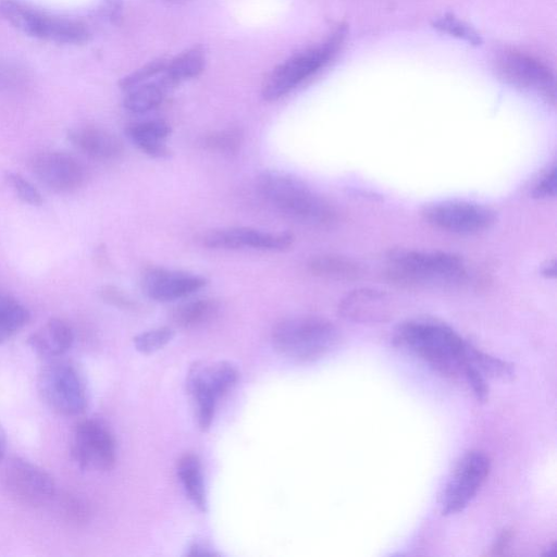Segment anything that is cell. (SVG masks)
<instances>
[{
    "instance_id": "cell-1",
    "label": "cell",
    "mask_w": 557,
    "mask_h": 557,
    "mask_svg": "<svg viewBox=\"0 0 557 557\" xmlns=\"http://www.w3.org/2000/svg\"><path fill=\"white\" fill-rule=\"evenodd\" d=\"M394 341L446 376L462 374L468 364L469 343L442 322L428 319L406 321L396 329Z\"/></svg>"
},
{
    "instance_id": "cell-2",
    "label": "cell",
    "mask_w": 557,
    "mask_h": 557,
    "mask_svg": "<svg viewBox=\"0 0 557 557\" xmlns=\"http://www.w3.org/2000/svg\"><path fill=\"white\" fill-rule=\"evenodd\" d=\"M257 186L268 202L293 219L319 227L337 222L335 207L299 177L276 170L264 171L258 176Z\"/></svg>"
},
{
    "instance_id": "cell-3",
    "label": "cell",
    "mask_w": 557,
    "mask_h": 557,
    "mask_svg": "<svg viewBox=\"0 0 557 557\" xmlns=\"http://www.w3.org/2000/svg\"><path fill=\"white\" fill-rule=\"evenodd\" d=\"M386 276L404 287L451 288L466 281L467 270L453 253L395 250L387 258Z\"/></svg>"
},
{
    "instance_id": "cell-4",
    "label": "cell",
    "mask_w": 557,
    "mask_h": 557,
    "mask_svg": "<svg viewBox=\"0 0 557 557\" xmlns=\"http://www.w3.org/2000/svg\"><path fill=\"white\" fill-rule=\"evenodd\" d=\"M341 341L338 329L315 315L284 319L272 330V344L282 356L299 362H311L334 350Z\"/></svg>"
},
{
    "instance_id": "cell-5",
    "label": "cell",
    "mask_w": 557,
    "mask_h": 557,
    "mask_svg": "<svg viewBox=\"0 0 557 557\" xmlns=\"http://www.w3.org/2000/svg\"><path fill=\"white\" fill-rule=\"evenodd\" d=\"M347 25L338 24L320 44L307 48L276 65L263 79L261 94L264 100L275 101L302 81L323 67L342 47Z\"/></svg>"
},
{
    "instance_id": "cell-6",
    "label": "cell",
    "mask_w": 557,
    "mask_h": 557,
    "mask_svg": "<svg viewBox=\"0 0 557 557\" xmlns=\"http://www.w3.org/2000/svg\"><path fill=\"white\" fill-rule=\"evenodd\" d=\"M239 372L230 361L195 363L187 375V389L191 395L195 416L201 431H207L214 419L218 401L238 381Z\"/></svg>"
},
{
    "instance_id": "cell-7",
    "label": "cell",
    "mask_w": 557,
    "mask_h": 557,
    "mask_svg": "<svg viewBox=\"0 0 557 557\" xmlns=\"http://www.w3.org/2000/svg\"><path fill=\"white\" fill-rule=\"evenodd\" d=\"M38 389L42 400L62 416H78L88 403L84 375L72 362L51 360L40 371Z\"/></svg>"
},
{
    "instance_id": "cell-8",
    "label": "cell",
    "mask_w": 557,
    "mask_h": 557,
    "mask_svg": "<svg viewBox=\"0 0 557 557\" xmlns=\"http://www.w3.org/2000/svg\"><path fill=\"white\" fill-rule=\"evenodd\" d=\"M72 457L82 470L104 472L116 461V444L109 426L99 419L81 421L71 444Z\"/></svg>"
},
{
    "instance_id": "cell-9",
    "label": "cell",
    "mask_w": 557,
    "mask_h": 557,
    "mask_svg": "<svg viewBox=\"0 0 557 557\" xmlns=\"http://www.w3.org/2000/svg\"><path fill=\"white\" fill-rule=\"evenodd\" d=\"M491 471V459L482 450L467 451L457 462L442 496V513L462 511L474 498Z\"/></svg>"
},
{
    "instance_id": "cell-10",
    "label": "cell",
    "mask_w": 557,
    "mask_h": 557,
    "mask_svg": "<svg viewBox=\"0 0 557 557\" xmlns=\"http://www.w3.org/2000/svg\"><path fill=\"white\" fill-rule=\"evenodd\" d=\"M425 220L433 226L455 234H476L495 223V212L480 203L445 200L425 208Z\"/></svg>"
},
{
    "instance_id": "cell-11",
    "label": "cell",
    "mask_w": 557,
    "mask_h": 557,
    "mask_svg": "<svg viewBox=\"0 0 557 557\" xmlns=\"http://www.w3.org/2000/svg\"><path fill=\"white\" fill-rule=\"evenodd\" d=\"M495 65L498 75L507 83L548 99L555 97L554 73L539 59L510 49L497 54Z\"/></svg>"
},
{
    "instance_id": "cell-12",
    "label": "cell",
    "mask_w": 557,
    "mask_h": 557,
    "mask_svg": "<svg viewBox=\"0 0 557 557\" xmlns=\"http://www.w3.org/2000/svg\"><path fill=\"white\" fill-rule=\"evenodd\" d=\"M289 232H268L248 226L214 228L203 233L200 242L211 249L236 250L253 248L268 251H284L294 244Z\"/></svg>"
},
{
    "instance_id": "cell-13",
    "label": "cell",
    "mask_w": 557,
    "mask_h": 557,
    "mask_svg": "<svg viewBox=\"0 0 557 557\" xmlns=\"http://www.w3.org/2000/svg\"><path fill=\"white\" fill-rule=\"evenodd\" d=\"M5 485L20 503L41 506L55 494L53 478L42 468L23 458H12L5 466Z\"/></svg>"
},
{
    "instance_id": "cell-14",
    "label": "cell",
    "mask_w": 557,
    "mask_h": 557,
    "mask_svg": "<svg viewBox=\"0 0 557 557\" xmlns=\"http://www.w3.org/2000/svg\"><path fill=\"white\" fill-rule=\"evenodd\" d=\"M34 175L47 187L69 193L82 186L85 171L73 156L60 151H46L34 156L29 162Z\"/></svg>"
},
{
    "instance_id": "cell-15",
    "label": "cell",
    "mask_w": 557,
    "mask_h": 557,
    "mask_svg": "<svg viewBox=\"0 0 557 557\" xmlns=\"http://www.w3.org/2000/svg\"><path fill=\"white\" fill-rule=\"evenodd\" d=\"M206 277L161 267H150L141 275V288L152 300L168 302L185 298L207 285Z\"/></svg>"
},
{
    "instance_id": "cell-16",
    "label": "cell",
    "mask_w": 557,
    "mask_h": 557,
    "mask_svg": "<svg viewBox=\"0 0 557 557\" xmlns=\"http://www.w3.org/2000/svg\"><path fill=\"white\" fill-rule=\"evenodd\" d=\"M338 314L361 324L383 323L392 317V302L382 290L358 288L348 293L338 304Z\"/></svg>"
},
{
    "instance_id": "cell-17",
    "label": "cell",
    "mask_w": 557,
    "mask_h": 557,
    "mask_svg": "<svg viewBox=\"0 0 557 557\" xmlns=\"http://www.w3.org/2000/svg\"><path fill=\"white\" fill-rule=\"evenodd\" d=\"M29 36L57 44L81 45L89 40L90 32L79 21L37 11Z\"/></svg>"
},
{
    "instance_id": "cell-18",
    "label": "cell",
    "mask_w": 557,
    "mask_h": 557,
    "mask_svg": "<svg viewBox=\"0 0 557 557\" xmlns=\"http://www.w3.org/2000/svg\"><path fill=\"white\" fill-rule=\"evenodd\" d=\"M67 139L85 154L99 160H114L122 156L123 144L112 133L92 126L73 128Z\"/></svg>"
},
{
    "instance_id": "cell-19",
    "label": "cell",
    "mask_w": 557,
    "mask_h": 557,
    "mask_svg": "<svg viewBox=\"0 0 557 557\" xmlns=\"http://www.w3.org/2000/svg\"><path fill=\"white\" fill-rule=\"evenodd\" d=\"M74 333L63 320L51 318L28 337V345L39 356L58 358L72 347Z\"/></svg>"
},
{
    "instance_id": "cell-20",
    "label": "cell",
    "mask_w": 557,
    "mask_h": 557,
    "mask_svg": "<svg viewBox=\"0 0 557 557\" xmlns=\"http://www.w3.org/2000/svg\"><path fill=\"white\" fill-rule=\"evenodd\" d=\"M128 139L151 158L163 159L171 156L165 139L171 134L170 125L163 120H149L126 126Z\"/></svg>"
},
{
    "instance_id": "cell-21",
    "label": "cell",
    "mask_w": 557,
    "mask_h": 557,
    "mask_svg": "<svg viewBox=\"0 0 557 557\" xmlns=\"http://www.w3.org/2000/svg\"><path fill=\"white\" fill-rule=\"evenodd\" d=\"M307 268L312 275L332 281H355L363 275V269L357 261L334 253L312 257Z\"/></svg>"
},
{
    "instance_id": "cell-22",
    "label": "cell",
    "mask_w": 557,
    "mask_h": 557,
    "mask_svg": "<svg viewBox=\"0 0 557 557\" xmlns=\"http://www.w3.org/2000/svg\"><path fill=\"white\" fill-rule=\"evenodd\" d=\"M205 65V50L200 46H194L168 61L161 81L170 90L187 79L197 77Z\"/></svg>"
},
{
    "instance_id": "cell-23",
    "label": "cell",
    "mask_w": 557,
    "mask_h": 557,
    "mask_svg": "<svg viewBox=\"0 0 557 557\" xmlns=\"http://www.w3.org/2000/svg\"><path fill=\"white\" fill-rule=\"evenodd\" d=\"M176 472L186 496L198 510L206 512L207 493L199 458L194 454L183 455L177 461Z\"/></svg>"
},
{
    "instance_id": "cell-24",
    "label": "cell",
    "mask_w": 557,
    "mask_h": 557,
    "mask_svg": "<svg viewBox=\"0 0 557 557\" xmlns=\"http://www.w3.org/2000/svg\"><path fill=\"white\" fill-rule=\"evenodd\" d=\"M219 311L214 299L201 298L181 304L170 312L172 324L180 329H195L210 322Z\"/></svg>"
},
{
    "instance_id": "cell-25",
    "label": "cell",
    "mask_w": 557,
    "mask_h": 557,
    "mask_svg": "<svg viewBox=\"0 0 557 557\" xmlns=\"http://www.w3.org/2000/svg\"><path fill=\"white\" fill-rule=\"evenodd\" d=\"M169 89L161 78L143 83L126 91L123 106L133 113H145L156 109L163 101Z\"/></svg>"
},
{
    "instance_id": "cell-26",
    "label": "cell",
    "mask_w": 557,
    "mask_h": 557,
    "mask_svg": "<svg viewBox=\"0 0 557 557\" xmlns=\"http://www.w3.org/2000/svg\"><path fill=\"white\" fill-rule=\"evenodd\" d=\"M28 310L11 295L0 293V344L9 341L29 321Z\"/></svg>"
},
{
    "instance_id": "cell-27",
    "label": "cell",
    "mask_w": 557,
    "mask_h": 557,
    "mask_svg": "<svg viewBox=\"0 0 557 557\" xmlns=\"http://www.w3.org/2000/svg\"><path fill=\"white\" fill-rule=\"evenodd\" d=\"M467 362L475 367L483 375L509 380L513 376V368L507 361L485 354L469 344L467 350Z\"/></svg>"
},
{
    "instance_id": "cell-28",
    "label": "cell",
    "mask_w": 557,
    "mask_h": 557,
    "mask_svg": "<svg viewBox=\"0 0 557 557\" xmlns=\"http://www.w3.org/2000/svg\"><path fill=\"white\" fill-rule=\"evenodd\" d=\"M433 28L457 39L463 40L472 46H481V35L467 22L460 20L453 13H445L432 22Z\"/></svg>"
},
{
    "instance_id": "cell-29",
    "label": "cell",
    "mask_w": 557,
    "mask_h": 557,
    "mask_svg": "<svg viewBox=\"0 0 557 557\" xmlns=\"http://www.w3.org/2000/svg\"><path fill=\"white\" fill-rule=\"evenodd\" d=\"M242 143L243 134L234 127L212 132L206 135L201 141L207 150L223 154L237 153Z\"/></svg>"
},
{
    "instance_id": "cell-30",
    "label": "cell",
    "mask_w": 557,
    "mask_h": 557,
    "mask_svg": "<svg viewBox=\"0 0 557 557\" xmlns=\"http://www.w3.org/2000/svg\"><path fill=\"white\" fill-rule=\"evenodd\" d=\"M175 331L161 326L143 332L133 338L134 347L143 355H151L165 347L174 337Z\"/></svg>"
},
{
    "instance_id": "cell-31",
    "label": "cell",
    "mask_w": 557,
    "mask_h": 557,
    "mask_svg": "<svg viewBox=\"0 0 557 557\" xmlns=\"http://www.w3.org/2000/svg\"><path fill=\"white\" fill-rule=\"evenodd\" d=\"M168 60L160 58L143 65L131 74L124 76L120 82L119 86L122 90L127 91L149 78L162 73L166 66Z\"/></svg>"
},
{
    "instance_id": "cell-32",
    "label": "cell",
    "mask_w": 557,
    "mask_h": 557,
    "mask_svg": "<svg viewBox=\"0 0 557 557\" xmlns=\"http://www.w3.org/2000/svg\"><path fill=\"white\" fill-rule=\"evenodd\" d=\"M5 181L22 201L32 206H40L44 200L39 190L21 174L7 172Z\"/></svg>"
},
{
    "instance_id": "cell-33",
    "label": "cell",
    "mask_w": 557,
    "mask_h": 557,
    "mask_svg": "<svg viewBox=\"0 0 557 557\" xmlns=\"http://www.w3.org/2000/svg\"><path fill=\"white\" fill-rule=\"evenodd\" d=\"M462 374L471 387L476 400L479 403H486L488 399V386L485 381V376L475 367L469 363L463 368Z\"/></svg>"
},
{
    "instance_id": "cell-34",
    "label": "cell",
    "mask_w": 557,
    "mask_h": 557,
    "mask_svg": "<svg viewBox=\"0 0 557 557\" xmlns=\"http://www.w3.org/2000/svg\"><path fill=\"white\" fill-rule=\"evenodd\" d=\"M99 295L106 302L119 308L134 309L137 307V302L128 294L113 285L102 286Z\"/></svg>"
},
{
    "instance_id": "cell-35",
    "label": "cell",
    "mask_w": 557,
    "mask_h": 557,
    "mask_svg": "<svg viewBox=\"0 0 557 557\" xmlns=\"http://www.w3.org/2000/svg\"><path fill=\"white\" fill-rule=\"evenodd\" d=\"M556 168H553L534 187L533 195L537 198L554 197L556 193Z\"/></svg>"
},
{
    "instance_id": "cell-36",
    "label": "cell",
    "mask_w": 557,
    "mask_h": 557,
    "mask_svg": "<svg viewBox=\"0 0 557 557\" xmlns=\"http://www.w3.org/2000/svg\"><path fill=\"white\" fill-rule=\"evenodd\" d=\"M101 15L111 23H119L122 18V0H102L100 5Z\"/></svg>"
},
{
    "instance_id": "cell-37",
    "label": "cell",
    "mask_w": 557,
    "mask_h": 557,
    "mask_svg": "<svg viewBox=\"0 0 557 557\" xmlns=\"http://www.w3.org/2000/svg\"><path fill=\"white\" fill-rule=\"evenodd\" d=\"M512 537L513 533L511 530H504L492 547V553L496 555L502 554L509 546Z\"/></svg>"
},
{
    "instance_id": "cell-38",
    "label": "cell",
    "mask_w": 557,
    "mask_h": 557,
    "mask_svg": "<svg viewBox=\"0 0 557 557\" xmlns=\"http://www.w3.org/2000/svg\"><path fill=\"white\" fill-rule=\"evenodd\" d=\"M188 555L189 556H213V555H216V553H214V550H212L207 545H203L200 543H194L189 547Z\"/></svg>"
},
{
    "instance_id": "cell-39",
    "label": "cell",
    "mask_w": 557,
    "mask_h": 557,
    "mask_svg": "<svg viewBox=\"0 0 557 557\" xmlns=\"http://www.w3.org/2000/svg\"><path fill=\"white\" fill-rule=\"evenodd\" d=\"M7 435L3 428L0 424V462L4 459L7 451Z\"/></svg>"
},
{
    "instance_id": "cell-40",
    "label": "cell",
    "mask_w": 557,
    "mask_h": 557,
    "mask_svg": "<svg viewBox=\"0 0 557 557\" xmlns=\"http://www.w3.org/2000/svg\"><path fill=\"white\" fill-rule=\"evenodd\" d=\"M168 1H180V0H168Z\"/></svg>"
}]
</instances>
